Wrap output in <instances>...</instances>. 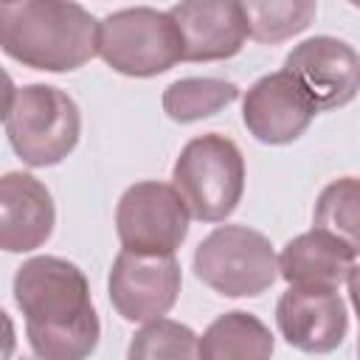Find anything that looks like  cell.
I'll return each mask as SVG.
<instances>
[{
	"label": "cell",
	"instance_id": "obj_1",
	"mask_svg": "<svg viewBox=\"0 0 360 360\" xmlns=\"http://www.w3.org/2000/svg\"><path fill=\"white\" fill-rule=\"evenodd\" d=\"M14 304L37 357L82 360L96 352L101 323L87 276L62 256H34L14 273Z\"/></svg>",
	"mask_w": 360,
	"mask_h": 360
},
{
	"label": "cell",
	"instance_id": "obj_2",
	"mask_svg": "<svg viewBox=\"0 0 360 360\" xmlns=\"http://www.w3.org/2000/svg\"><path fill=\"white\" fill-rule=\"evenodd\" d=\"M98 20L73 0H6L0 3V51L14 62L70 73L96 56Z\"/></svg>",
	"mask_w": 360,
	"mask_h": 360
},
{
	"label": "cell",
	"instance_id": "obj_3",
	"mask_svg": "<svg viewBox=\"0 0 360 360\" xmlns=\"http://www.w3.org/2000/svg\"><path fill=\"white\" fill-rule=\"evenodd\" d=\"M172 186L177 188L194 219L200 222L228 219L245 194L242 149L219 132H205L191 138L174 160Z\"/></svg>",
	"mask_w": 360,
	"mask_h": 360
},
{
	"label": "cell",
	"instance_id": "obj_4",
	"mask_svg": "<svg viewBox=\"0 0 360 360\" xmlns=\"http://www.w3.org/2000/svg\"><path fill=\"white\" fill-rule=\"evenodd\" d=\"M6 135L25 166H56L79 143V104L53 84H25L14 93L6 115Z\"/></svg>",
	"mask_w": 360,
	"mask_h": 360
},
{
	"label": "cell",
	"instance_id": "obj_5",
	"mask_svg": "<svg viewBox=\"0 0 360 360\" xmlns=\"http://www.w3.org/2000/svg\"><path fill=\"white\" fill-rule=\"evenodd\" d=\"M96 56L121 76L149 79L183 62V42L169 11L135 6L98 20Z\"/></svg>",
	"mask_w": 360,
	"mask_h": 360
},
{
	"label": "cell",
	"instance_id": "obj_6",
	"mask_svg": "<svg viewBox=\"0 0 360 360\" xmlns=\"http://www.w3.org/2000/svg\"><path fill=\"white\" fill-rule=\"evenodd\" d=\"M197 278L225 298H256L278 278L270 239L248 225H219L194 250Z\"/></svg>",
	"mask_w": 360,
	"mask_h": 360
},
{
	"label": "cell",
	"instance_id": "obj_7",
	"mask_svg": "<svg viewBox=\"0 0 360 360\" xmlns=\"http://www.w3.org/2000/svg\"><path fill=\"white\" fill-rule=\"evenodd\" d=\"M188 208L172 183L141 180L129 186L115 208V233L124 250L174 253L188 236Z\"/></svg>",
	"mask_w": 360,
	"mask_h": 360
},
{
	"label": "cell",
	"instance_id": "obj_8",
	"mask_svg": "<svg viewBox=\"0 0 360 360\" xmlns=\"http://www.w3.org/2000/svg\"><path fill=\"white\" fill-rule=\"evenodd\" d=\"M180 284L183 276L174 253L121 250L107 278L112 309L129 323L163 318L177 304Z\"/></svg>",
	"mask_w": 360,
	"mask_h": 360
},
{
	"label": "cell",
	"instance_id": "obj_9",
	"mask_svg": "<svg viewBox=\"0 0 360 360\" xmlns=\"http://www.w3.org/2000/svg\"><path fill=\"white\" fill-rule=\"evenodd\" d=\"M284 70L295 76L318 110L346 107L360 87V56L338 37H309L298 42L287 53Z\"/></svg>",
	"mask_w": 360,
	"mask_h": 360
},
{
	"label": "cell",
	"instance_id": "obj_10",
	"mask_svg": "<svg viewBox=\"0 0 360 360\" xmlns=\"http://www.w3.org/2000/svg\"><path fill=\"white\" fill-rule=\"evenodd\" d=\"M318 107L304 93V87L287 70H276L253 82L242 98V121L248 132L267 146H284L298 141Z\"/></svg>",
	"mask_w": 360,
	"mask_h": 360
},
{
	"label": "cell",
	"instance_id": "obj_11",
	"mask_svg": "<svg viewBox=\"0 0 360 360\" xmlns=\"http://www.w3.org/2000/svg\"><path fill=\"white\" fill-rule=\"evenodd\" d=\"M276 326L290 346L326 354L338 349L349 332V307L340 290L290 287L276 304Z\"/></svg>",
	"mask_w": 360,
	"mask_h": 360
},
{
	"label": "cell",
	"instance_id": "obj_12",
	"mask_svg": "<svg viewBox=\"0 0 360 360\" xmlns=\"http://www.w3.org/2000/svg\"><path fill=\"white\" fill-rule=\"evenodd\" d=\"M183 42V62H219L245 48L248 25L239 0H180L169 8Z\"/></svg>",
	"mask_w": 360,
	"mask_h": 360
},
{
	"label": "cell",
	"instance_id": "obj_13",
	"mask_svg": "<svg viewBox=\"0 0 360 360\" xmlns=\"http://www.w3.org/2000/svg\"><path fill=\"white\" fill-rule=\"evenodd\" d=\"M56 225L48 186L28 172L0 174V250L31 253L42 248Z\"/></svg>",
	"mask_w": 360,
	"mask_h": 360
},
{
	"label": "cell",
	"instance_id": "obj_14",
	"mask_svg": "<svg viewBox=\"0 0 360 360\" xmlns=\"http://www.w3.org/2000/svg\"><path fill=\"white\" fill-rule=\"evenodd\" d=\"M278 276L301 290H343L357 273V250L321 231H307L290 239L276 256Z\"/></svg>",
	"mask_w": 360,
	"mask_h": 360
},
{
	"label": "cell",
	"instance_id": "obj_15",
	"mask_svg": "<svg viewBox=\"0 0 360 360\" xmlns=\"http://www.w3.org/2000/svg\"><path fill=\"white\" fill-rule=\"evenodd\" d=\"M270 329L250 312L233 309L208 323L197 338V357L202 360H264L273 354Z\"/></svg>",
	"mask_w": 360,
	"mask_h": 360
},
{
	"label": "cell",
	"instance_id": "obj_16",
	"mask_svg": "<svg viewBox=\"0 0 360 360\" xmlns=\"http://www.w3.org/2000/svg\"><path fill=\"white\" fill-rule=\"evenodd\" d=\"M236 98L239 87L233 82L217 76H188L172 82L163 90V112L177 124H194L217 115Z\"/></svg>",
	"mask_w": 360,
	"mask_h": 360
},
{
	"label": "cell",
	"instance_id": "obj_17",
	"mask_svg": "<svg viewBox=\"0 0 360 360\" xmlns=\"http://www.w3.org/2000/svg\"><path fill=\"white\" fill-rule=\"evenodd\" d=\"M248 37L262 45H276L298 37L315 20L318 0H239Z\"/></svg>",
	"mask_w": 360,
	"mask_h": 360
},
{
	"label": "cell",
	"instance_id": "obj_18",
	"mask_svg": "<svg viewBox=\"0 0 360 360\" xmlns=\"http://www.w3.org/2000/svg\"><path fill=\"white\" fill-rule=\"evenodd\" d=\"M357 177H340L323 186L312 211V228L357 250Z\"/></svg>",
	"mask_w": 360,
	"mask_h": 360
},
{
	"label": "cell",
	"instance_id": "obj_19",
	"mask_svg": "<svg viewBox=\"0 0 360 360\" xmlns=\"http://www.w3.org/2000/svg\"><path fill=\"white\" fill-rule=\"evenodd\" d=\"M132 360H155V357H197V335L177 321L155 318L146 321L127 352Z\"/></svg>",
	"mask_w": 360,
	"mask_h": 360
},
{
	"label": "cell",
	"instance_id": "obj_20",
	"mask_svg": "<svg viewBox=\"0 0 360 360\" xmlns=\"http://www.w3.org/2000/svg\"><path fill=\"white\" fill-rule=\"evenodd\" d=\"M17 349V332H14V323L8 318L6 309H0V360L3 357H11Z\"/></svg>",
	"mask_w": 360,
	"mask_h": 360
},
{
	"label": "cell",
	"instance_id": "obj_21",
	"mask_svg": "<svg viewBox=\"0 0 360 360\" xmlns=\"http://www.w3.org/2000/svg\"><path fill=\"white\" fill-rule=\"evenodd\" d=\"M14 93H17V87H14L11 76L0 68V121H6V115L11 110V101H14Z\"/></svg>",
	"mask_w": 360,
	"mask_h": 360
},
{
	"label": "cell",
	"instance_id": "obj_22",
	"mask_svg": "<svg viewBox=\"0 0 360 360\" xmlns=\"http://www.w3.org/2000/svg\"><path fill=\"white\" fill-rule=\"evenodd\" d=\"M0 3H6V0H0Z\"/></svg>",
	"mask_w": 360,
	"mask_h": 360
}]
</instances>
